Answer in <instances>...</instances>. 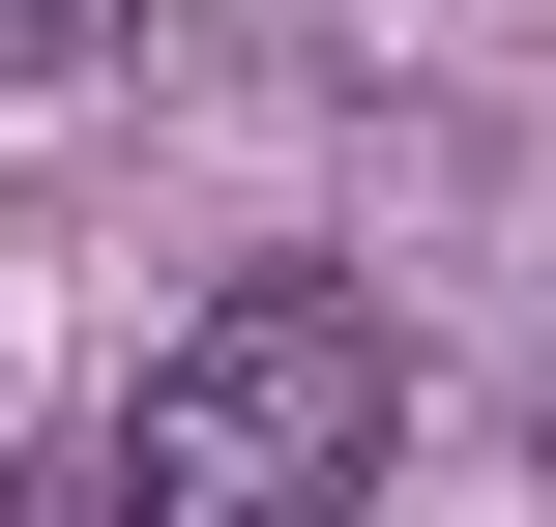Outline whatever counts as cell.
Segmentation results:
<instances>
[{"instance_id":"cell-1","label":"cell","mask_w":556,"mask_h":527,"mask_svg":"<svg viewBox=\"0 0 556 527\" xmlns=\"http://www.w3.org/2000/svg\"><path fill=\"white\" fill-rule=\"evenodd\" d=\"M410 440V352L352 264H235L147 381H117V527H352Z\"/></svg>"},{"instance_id":"cell-2","label":"cell","mask_w":556,"mask_h":527,"mask_svg":"<svg viewBox=\"0 0 556 527\" xmlns=\"http://www.w3.org/2000/svg\"><path fill=\"white\" fill-rule=\"evenodd\" d=\"M117 29H147V0H0V88H88Z\"/></svg>"}]
</instances>
